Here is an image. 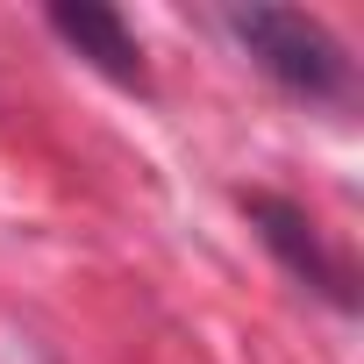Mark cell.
I'll list each match as a JSON object with an SVG mask.
<instances>
[{
  "label": "cell",
  "mask_w": 364,
  "mask_h": 364,
  "mask_svg": "<svg viewBox=\"0 0 364 364\" xmlns=\"http://www.w3.org/2000/svg\"><path fill=\"white\" fill-rule=\"evenodd\" d=\"M50 29H58L79 58H93L107 79L143 86V50H136V36H129V22H122L114 8H50Z\"/></svg>",
  "instance_id": "obj_3"
},
{
  "label": "cell",
  "mask_w": 364,
  "mask_h": 364,
  "mask_svg": "<svg viewBox=\"0 0 364 364\" xmlns=\"http://www.w3.org/2000/svg\"><path fill=\"white\" fill-rule=\"evenodd\" d=\"M250 222L264 229V243H272L307 286H321L336 307H350V272L321 250V236H314V222H307L300 208H286V200H272V193H250Z\"/></svg>",
  "instance_id": "obj_2"
},
{
  "label": "cell",
  "mask_w": 364,
  "mask_h": 364,
  "mask_svg": "<svg viewBox=\"0 0 364 364\" xmlns=\"http://www.w3.org/2000/svg\"><path fill=\"white\" fill-rule=\"evenodd\" d=\"M229 29L243 36V50L286 93H300V100H343L350 93V58L314 15H300V8H243V15H229Z\"/></svg>",
  "instance_id": "obj_1"
}]
</instances>
